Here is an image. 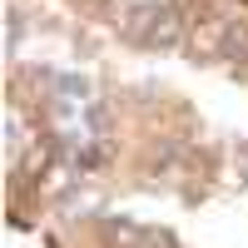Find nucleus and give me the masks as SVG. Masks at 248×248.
I'll use <instances>...</instances> for the list:
<instances>
[{
  "mask_svg": "<svg viewBox=\"0 0 248 248\" xmlns=\"http://www.w3.org/2000/svg\"><path fill=\"white\" fill-rule=\"evenodd\" d=\"M129 40H134V45H149V50H179L184 20H179L174 10L149 5V10H139V15L129 20Z\"/></svg>",
  "mask_w": 248,
  "mask_h": 248,
  "instance_id": "obj_2",
  "label": "nucleus"
},
{
  "mask_svg": "<svg viewBox=\"0 0 248 248\" xmlns=\"http://www.w3.org/2000/svg\"><path fill=\"white\" fill-rule=\"evenodd\" d=\"M199 45H203L209 60L248 65V20H238V15H214L209 25L199 30Z\"/></svg>",
  "mask_w": 248,
  "mask_h": 248,
  "instance_id": "obj_1",
  "label": "nucleus"
}]
</instances>
